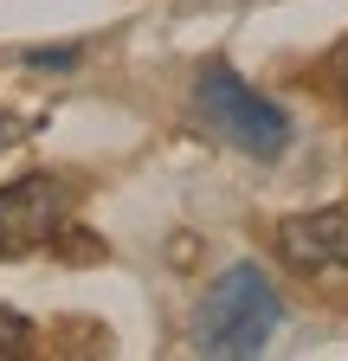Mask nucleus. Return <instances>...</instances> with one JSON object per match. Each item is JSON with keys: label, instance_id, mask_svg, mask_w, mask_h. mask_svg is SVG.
Returning <instances> with one entry per match:
<instances>
[{"label": "nucleus", "instance_id": "4", "mask_svg": "<svg viewBox=\"0 0 348 361\" xmlns=\"http://www.w3.org/2000/svg\"><path fill=\"white\" fill-rule=\"evenodd\" d=\"M278 258L303 278H335L348 271V207H316V213H290L278 219Z\"/></svg>", "mask_w": 348, "mask_h": 361}, {"label": "nucleus", "instance_id": "6", "mask_svg": "<svg viewBox=\"0 0 348 361\" xmlns=\"http://www.w3.org/2000/svg\"><path fill=\"white\" fill-rule=\"evenodd\" d=\"M26 342H32V323L20 310H0V355H20Z\"/></svg>", "mask_w": 348, "mask_h": 361}, {"label": "nucleus", "instance_id": "5", "mask_svg": "<svg viewBox=\"0 0 348 361\" xmlns=\"http://www.w3.org/2000/svg\"><path fill=\"white\" fill-rule=\"evenodd\" d=\"M77 59H84V45H39V52H26L32 71H71Z\"/></svg>", "mask_w": 348, "mask_h": 361}, {"label": "nucleus", "instance_id": "3", "mask_svg": "<svg viewBox=\"0 0 348 361\" xmlns=\"http://www.w3.org/2000/svg\"><path fill=\"white\" fill-rule=\"evenodd\" d=\"M71 213V188L58 174H20L13 188H0V252H32L46 245Z\"/></svg>", "mask_w": 348, "mask_h": 361}, {"label": "nucleus", "instance_id": "7", "mask_svg": "<svg viewBox=\"0 0 348 361\" xmlns=\"http://www.w3.org/2000/svg\"><path fill=\"white\" fill-rule=\"evenodd\" d=\"M13 135H20V123H13V116H0V149H7Z\"/></svg>", "mask_w": 348, "mask_h": 361}, {"label": "nucleus", "instance_id": "1", "mask_svg": "<svg viewBox=\"0 0 348 361\" xmlns=\"http://www.w3.org/2000/svg\"><path fill=\"white\" fill-rule=\"evenodd\" d=\"M284 323V297L278 284L265 278V264H226L200 297H194V316H187V342L194 355L206 361H251L265 355V342L278 336Z\"/></svg>", "mask_w": 348, "mask_h": 361}, {"label": "nucleus", "instance_id": "8", "mask_svg": "<svg viewBox=\"0 0 348 361\" xmlns=\"http://www.w3.org/2000/svg\"><path fill=\"white\" fill-rule=\"evenodd\" d=\"M342 104H348V59H342Z\"/></svg>", "mask_w": 348, "mask_h": 361}, {"label": "nucleus", "instance_id": "2", "mask_svg": "<svg viewBox=\"0 0 348 361\" xmlns=\"http://www.w3.org/2000/svg\"><path fill=\"white\" fill-rule=\"evenodd\" d=\"M194 116L220 135L226 149H239L251 161H278L290 149V135H297L290 129V110L271 104L265 90H251L226 59H206L194 71Z\"/></svg>", "mask_w": 348, "mask_h": 361}]
</instances>
